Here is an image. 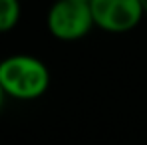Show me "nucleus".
<instances>
[{
    "instance_id": "423d86ee",
    "label": "nucleus",
    "mask_w": 147,
    "mask_h": 145,
    "mask_svg": "<svg viewBox=\"0 0 147 145\" xmlns=\"http://www.w3.org/2000/svg\"><path fill=\"white\" fill-rule=\"evenodd\" d=\"M141 2V6H143V10H145V16H147V0H139Z\"/></svg>"
},
{
    "instance_id": "f03ea898",
    "label": "nucleus",
    "mask_w": 147,
    "mask_h": 145,
    "mask_svg": "<svg viewBox=\"0 0 147 145\" xmlns=\"http://www.w3.org/2000/svg\"><path fill=\"white\" fill-rule=\"evenodd\" d=\"M94 26L90 2L56 0L46 14V28L60 42H78L86 38Z\"/></svg>"
},
{
    "instance_id": "20e7f679",
    "label": "nucleus",
    "mask_w": 147,
    "mask_h": 145,
    "mask_svg": "<svg viewBox=\"0 0 147 145\" xmlns=\"http://www.w3.org/2000/svg\"><path fill=\"white\" fill-rule=\"evenodd\" d=\"M22 18L20 0H0V34L14 30Z\"/></svg>"
},
{
    "instance_id": "f257e3e1",
    "label": "nucleus",
    "mask_w": 147,
    "mask_h": 145,
    "mask_svg": "<svg viewBox=\"0 0 147 145\" xmlns=\"http://www.w3.org/2000/svg\"><path fill=\"white\" fill-rule=\"evenodd\" d=\"M50 68L32 54H12L0 60V88L6 97L34 101L50 90Z\"/></svg>"
},
{
    "instance_id": "0eeeda50",
    "label": "nucleus",
    "mask_w": 147,
    "mask_h": 145,
    "mask_svg": "<svg viewBox=\"0 0 147 145\" xmlns=\"http://www.w3.org/2000/svg\"><path fill=\"white\" fill-rule=\"evenodd\" d=\"M78 2H90V0H78Z\"/></svg>"
},
{
    "instance_id": "39448f33",
    "label": "nucleus",
    "mask_w": 147,
    "mask_h": 145,
    "mask_svg": "<svg viewBox=\"0 0 147 145\" xmlns=\"http://www.w3.org/2000/svg\"><path fill=\"white\" fill-rule=\"evenodd\" d=\"M4 99H6V94H4L2 88H0V111H2V107H4Z\"/></svg>"
},
{
    "instance_id": "7ed1b4c3",
    "label": "nucleus",
    "mask_w": 147,
    "mask_h": 145,
    "mask_svg": "<svg viewBox=\"0 0 147 145\" xmlns=\"http://www.w3.org/2000/svg\"><path fill=\"white\" fill-rule=\"evenodd\" d=\"M96 28L107 34H125L141 24L145 10L139 0H90Z\"/></svg>"
}]
</instances>
